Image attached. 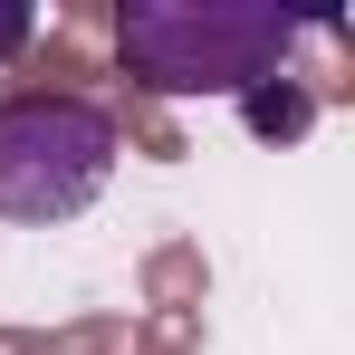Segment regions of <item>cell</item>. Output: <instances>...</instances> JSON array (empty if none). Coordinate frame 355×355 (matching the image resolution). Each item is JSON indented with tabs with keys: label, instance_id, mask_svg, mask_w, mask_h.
<instances>
[{
	"label": "cell",
	"instance_id": "2",
	"mask_svg": "<svg viewBox=\"0 0 355 355\" xmlns=\"http://www.w3.org/2000/svg\"><path fill=\"white\" fill-rule=\"evenodd\" d=\"M125 135L96 96H10L0 106V221H77Z\"/></svg>",
	"mask_w": 355,
	"mask_h": 355
},
{
	"label": "cell",
	"instance_id": "3",
	"mask_svg": "<svg viewBox=\"0 0 355 355\" xmlns=\"http://www.w3.org/2000/svg\"><path fill=\"white\" fill-rule=\"evenodd\" d=\"M29 39H39V10L29 0H0V58H19Z\"/></svg>",
	"mask_w": 355,
	"mask_h": 355
},
{
	"label": "cell",
	"instance_id": "1",
	"mask_svg": "<svg viewBox=\"0 0 355 355\" xmlns=\"http://www.w3.org/2000/svg\"><path fill=\"white\" fill-rule=\"evenodd\" d=\"M116 49L154 96H250L297 49V19L269 0H125Z\"/></svg>",
	"mask_w": 355,
	"mask_h": 355
}]
</instances>
